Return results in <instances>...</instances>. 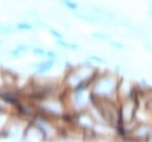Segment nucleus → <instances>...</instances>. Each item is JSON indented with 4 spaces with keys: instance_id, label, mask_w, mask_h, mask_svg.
Here are the masks:
<instances>
[{
    "instance_id": "1",
    "label": "nucleus",
    "mask_w": 152,
    "mask_h": 142,
    "mask_svg": "<svg viewBox=\"0 0 152 142\" xmlns=\"http://www.w3.org/2000/svg\"><path fill=\"white\" fill-rule=\"evenodd\" d=\"M121 76L118 73H102V74H97L95 80L92 82L90 86L92 95L96 97H101V98H109L117 100V88L120 84Z\"/></svg>"
},
{
    "instance_id": "2",
    "label": "nucleus",
    "mask_w": 152,
    "mask_h": 142,
    "mask_svg": "<svg viewBox=\"0 0 152 142\" xmlns=\"http://www.w3.org/2000/svg\"><path fill=\"white\" fill-rule=\"evenodd\" d=\"M152 139V124L138 122L133 127L127 135L125 140H134V141H151Z\"/></svg>"
},
{
    "instance_id": "3",
    "label": "nucleus",
    "mask_w": 152,
    "mask_h": 142,
    "mask_svg": "<svg viewBox=\"0 0 152 142\" xmlns=\"http://www.w3.org/2000/svg\"><path fill=\"white\" fill-rule=\"evenodd\" d=\"M24 138H25V140H28V141H41V140H46L42 130L34 122H32V123L29 124L28 126H27V128L25 129Z\"/></svg>"
},
{
    "instance_id": "4",
    "label": "nucleus",
    "mask_w": 152,
    "mask_h": 142,
    "mask_svg": "<svg viewBox=\"0 0 152 142\" xmlns=\"http://www.w3.org/2000/svg\"><path fill=\"white\" fill-rule=\"evenodd\" d=\"M54 61L56 60H51V59H48L46 61H42V62H37V63H31V67L34 70V74L36 76H42L44 74L48 73L49 71L53 67L54 65Z\"/></svg>"
},
{
    "instance_id": "5",
    "label": "nucleus",
    "mask_w": 152,
    "mask_h": 142,
    "mask_svg": "<svg viewBox=\"0 0 152 142\" xmlns=\"http://www.w3.org/2000/svg\"><path fill=\"white\" fill-rule=\"evenodd\" d=\"M0 99L12 105H16L20 102L19 97L13 91H1L0 92Z\"/></svg>"
},
{
    "instance_id": "6",
    "label": "nucleus",
    "mask_w": 152,
    "mask_h": 142,
    "mask_svg": "<svg viewBox=\"0 0 152 142\" xmlns=\"http://www.w3.org/2000/svg\"><path fill=\"white\" fill-rule=\"evenodd\" d=\"M29 51V47L27 44H19L16 46L15 49H13L12 51H10L9 54L14 59H19L23 55V54L27 53Z\"/></svg>"
},
{
    "instance_id": "7",
    "label": "nucleus",
    "mask_w": 152,
    "mask_h": 142,
    "mask_svg": "<svg viewBox=\"0 0 152 142\" xmlns=\"http://www.w3.org/2000/svg\"><path fill=\"white\" fill-rule=\"evenodd\" d=\"M1 79H2L3 84H6V86H8V87H13L16 82L15 76L9 71L1 73Z\"/></svg>"
},
{
    "instance_id": "8",
    "label": "nucleus",
    "mask_w": 152,
    "mask_h": 142,
    "mask_svg": "<svg viewBox=\"0 0 152 142\" xmlns=\"http://www.w3.org/2000/svg\"><path fill=\"white\" fill-rule=\"evenodd\" d=\"M91 38H94L95 40H101V41H110L111 40V36L110 34H108L107 32H100V31H97V32H94L91 34Z\"/></svg>"
},
{
    "instance_id": "9",
    "label": "nucleus",
    "mask_w": 152,
    "mask_h": 142,
    "mask_svg": "<svg viewBox=\"0 0 152 142\" xmlns=\"http://www.w3.org/2000/svg\"><path fill=\"white\" fill-rule=\"evenodd\" d=\"M57 44L60 46L61 48L63 49H66V50H72V51H77L79 49V47L75 44H69L63 39H57Z\"/></svg>"
},
{
    "instance_id": "10",
    "label": "nucleus",
    "mask_w": 152,
    "mask_h": 142,
    "mask_svg": "<svg viewBox=\"0 0 152 142\" xmlns=\"http://www.w3.org/2000/svg\"><path fill=\"white\" fill-rule=\"evenodd\" d=\"M20 135V125L16 123H12L7 128V136L16 137Z\"/></svg>"
},
{
    "instance_id": "11",
    "label": "nucleus",
    "mask_w": 152,
    "mask_h": 142,
    "mask_svg": "<svg viewBox=\"0 0 152 142\" xmlns=\"http://www.w3.org/2000/svg\"><path fill=\"white\" fill-rule=\"evenodd\" d=\"M88 60L91 61V62H95V63H98V64H107L108 63V61L105 60V59H103L102 57H99V55H96V54L89 55Z\"/></svg>"
},
{
    "instance_id": "12",
    "label": "nucleus",
    "mask_w": 152,
    "mask_h": 142,
    "mask_svg": "<svg viewBox=\"0 0 152 142\" xmlns=\"http://www.w3.org/2000/svg\"><path fill=\"white\" fill-rule=\"evenodd\" d=\"M61 2L63 3V4L66 7L67 9L72 10V11H75V10H77V8H78L77 3L74 2L73 0H61Z\"/></svg>"
},
{
    "instance_id": "13",
    "label": "nucleus",
    "mask_w": 152,
    "mask_h": 142,
    "mask_svg": "<svg viewBox=\"0 0 152 142\" xmlns=\"http://www.w3.org/2000/svg\"><path fill=\"white\" fill-rule=\"evenodd\" d=\"M12 33H14V31H13V28L11 26L4 25V24L0 23V34H2V35H10Z\"/></svg>"
},
{
    "instance_id": "14",
    "label": "nucleus",
    "mask_w": 152,
    "mask_h": 142,
    "mask_svg": "<svg viewBox=\"0 0 152 142\" xmlns=\"http://www.w3.org/2000/svg\"><path fill=\"white\" fill-rule=\"evenodd\" d=\"M16 28L19 31H31L33 28V26L28 22H20L16 24Z\"/></svg>"
},
{
    "instance_id": "15",
    "label": "nucleus",
    "mask_w": 152,
    "mask_h": 142,
    "mask_svg": "<svg viewBox=\"0 0 152 142\" xmlns=\"http://www.w3.org/2000/svg\"><path fill=\"white\" fill-rule=\"evenodd\" d=\"M109 44L113 49H116V50H124V48H125V46L118 40H110L109 41Z\"/></svg>"
},
{
    "instance_id": "16",
    "label": "nucleus",
    "mask_w": 152,
    "mask_h": 142,
    "mask_svg": "<svg viewBox=\"0 0 152 142\" xmlns=\"http://www.w3.org/2000/svg\"><path fill=\"white\" fill-rule=\"evenodd\" d=\"M32 52L34 55H37V57H44V55H46V52H47V51L45 50V49H42L41 47L36 46V47H34L32 49Z\"/></svg>"
},
{
    "instance_id": "17",
    "label": "nucleus",
    "mask_w": 152,
    "mask_h": 142,
    "mask_svg": "<svg viewBox=\"0 0 152 142\" xmlns=\"http://www.w3.org/2000/svg\"><path fill=\"white\" fill-rule=\"evenodd\" d=\"M48 31H49V33H50L51 35L53 36L56 39H63V35H62L58 29L53 28V27H50V26H48Z\"/></svg>"
},
{
    "instance_id": "18",
    "label": "nucleus",
    "mask_w": 152,
    "mask_h": 142,
    "mask_svg": "<svg viewBox=\"0 0 152 142\" xmlns=\"http://www.w3.org/2000/svg\"><path fill=\"white\" fill-rule=\"evenodd\" d=\"M26 15L31 16L32 19H34V21L39 19V14H38V12L35 11V10H28V11H26Z\"/></svg>"
},
{
    "instance_id": "19",
    "label": "nucleus",
    "mask_w": 152,
    "mask_h": 142,
    "mask_svg": "<svg viewBox=\"0 0 152 142\" xmlns=\"http://www.w3.org/2000/svg\"><path fill=\"white\" fill-rule=\"evenodd\" d=\"M46 57H48L49 59H51V60H56L58 55L53 51H47V52H46Z\"/></svg>"
},
{
    "instance_id": "20",
    "label": "nucleus",
    "mask_w": 152,
    "mask_h": 142,
    "mask_svg": "<svg viewBox=\"0 0 152 142\" xmlns=\"http://www.w3.org/2000/svg\"><path fill=\"white\" fill-rule=\"evenodd\" d=\"M3 118H4V114H3L2 111H0V128H1V126H2Z\"/></svg>"
},
{
    "instance_id": "21",
    "label": "nucleus",
    "mask_w": 152,
    "mask_h": 142,
    "mask_svg": "<svg viewBox=\"0 0 152 142\" xmlns=\"http://www.w3.org/2000/svg\"><path fill=\"white\" fill-rule=\"evenodd\" d=\"M148 15H149L150 17H152V4L149 7V10H148Z\"/></svg>"
}]
</instances>
